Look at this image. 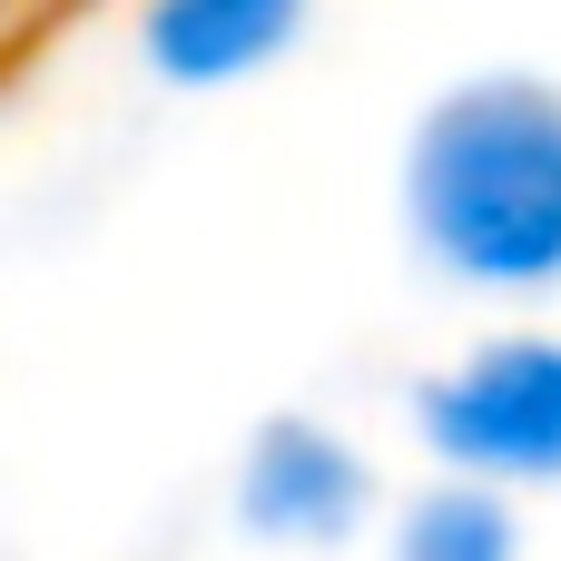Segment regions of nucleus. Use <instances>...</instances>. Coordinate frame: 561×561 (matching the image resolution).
Returning a JSON list of instances; mask_svg holds the SVG:
<instances>
[{
	"mask_svg": "<svg viewBox=\"0 0 561 561\" xmlns=\"http://www.w3.org/2000/svg\"><path fill=\"white\" fill-rule=\"evenodd\" d=\"M414 227L473 286L561 276V99L533 79L454 89L414 138Z\"/></svg>",
	"mask_w": 561,
	"mask_h": 561,
	"instance_id": "f257e3e1",
	"label": "nucleus"
},
{
	"mask_svg": "<svg viewBox=\"0 0 561 561\" xmlns=\"http://www.w3.org/2000/svg\"><path fill=\"white\" fill-rule=\"evenodd\" d=\"M296 20H306V0H148L138 49L178 89H217V79L266 69L296 39Z\"/></svg>",
	"mask_w": 561,
	"mask_h": 561,
	"instance_id": "20e7f679",
	"label": "nucleus"
},
{
	"mask_svg": "<svg viewBox=\"0 0 561 561\" xmlns=\"http://www.w3.org/2000/svg\"><path fill=\"white\" fill-rule=\"evenodd\" d=\"M394 561H513V513H503L493 493L454 483V493H434V503L404 513Z\"/></svg>",
	"mask_w": 561,
	"mask_h": 561,
	"instance_id": "39448f33",
	"label": "nucleus"
},
{
	"mask_svg": "<svg viewBox=\"0 0 561 561\" xmlns=\"http://www.w3.org/2000/svg\"><path fill=\"white\" fill-rule=\"evenodd\" d=\"M424 434L463 473H561V345H483L424 394Z\"/></svg>",
	"mask_w": 561,
	"mask_h": 561,
	"instance_id": "f03ea898",
	"label": "nucleus"
},
{
	"mask_svg": "<svg viewBox=\"0 0 561 561\" xmlns=\"http://www.w3.org/2000/svg\"><path fill=\"white\" fill-rule=\"evenodd\" d=\"M365 513V463L325 424H266L237 473V523L266 542H335Z\"/></svg>",
	"mask_w": 561,
	"mask_h": 561,
	"instance_id": "7ed1b4c3",
	"label": "nucleus"
}]
</instances>
